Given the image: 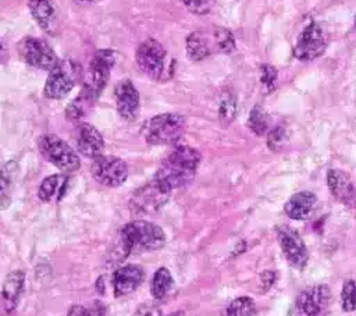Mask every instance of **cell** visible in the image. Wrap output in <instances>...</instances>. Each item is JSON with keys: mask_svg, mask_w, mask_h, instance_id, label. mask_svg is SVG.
Listing matches in <instances>:
<instances>
[{"mask_svg": "<svg viewBox=\"0 0 356 316\" xmlns=\"http://www.w3.org/2000/svg\"><path fill=\"white\" fill-rule=\"evenodd\" d=\"M182 3L191 13L204 15L214 7L216 0H182Z\"/></svg>", "mask_w": 356, "mask_h": 316, "instance_id": "1f68e13d", "label": "cell"}, {"mask_svg": "<svg viewBox=\"0 0 356 316\" xmlns=\"http://www.w3.org/2000/svg\"><path fill=\"white\" fill-rule=\"evenodd\" d=\"M145 280V270L138 264H127L114 273L113 287L115 297H124L134 292Z\"/></svg>", "mask_w": 356, "mask_h": 316, "instance_id": "9a60e30c", "label": "cell"}, {"mask_svg": "<svg viewBox=\"0 0 356 316\" xmlns=\"http://www.w3.org/2000/svg\"><path fill=\"white\" fill-rule=\"evenodd\" d=\"M277 237L286 260L293 267L303 269L307 263L309 253L299 232L288 226H281L277 228Z\"/></svg>", "mask_w": 356, "mask_h": 316, "instance_id": "7c38bea8", "label": "cell"}, {"mask_svg": "<svg viewBox=\"0 0 356 316\" xmlns=\"http://www.w3.org/2000/svg\"><path fill=\"white\" fill-rule=\"evenodd\" d=\"M6 56H7V52H6V49H4V46H3V43L0 42V63L6 58Z\"/></svg>", "mask_w": 356, "mask_h": 316, "instance_id": "d590c367", "label": "cell"}, {"mask_svg": "<svg viewBox=\"0 0 356 316\" xmlns=\"http://www.w3.org/2000/svg\"><path fill=\"white\" fill-rule=\"evenodd\" d=\"M170 192L171 191L164 188L156 180H152L134 192L131 198V209L134 213L139 214L154 213L164 206Z\"/></svg>", "mask_w": 356, "mask_h": 316, "instance_id": "ba28073f", "label": "cell"}, {"mask_svg": "<svg viewBox=\"0 0 356 316\" xmlns=\"http://www.w3.org/2000/svg\"><path fill=\"white\" fill-rule=\"evenodd\" d=\"M285 138H286V134H285V129L282 127H275L274 129H271L268 132V138H267V143L268 146L273 149V150H280L285 142Z\"/></svg>", "mask_w": 356, "mask_h": 316, "instance_id": "d6a6232c", "label": "cell"}, {"mask_svg": "<svg viewBox=\"0 0 356 316\" xmlns=\"http://www.w3.org/2000/svg\"><path fill=\"white\" fill-rule=\"evenodd\" d=\"M18 175V164L14 160L7 161L0 170V210L8 209L11 195Z\"/></svg>", "mask_w": 356, "mask_h": 316, "instance_id": "ffe728a7", "label": "cell"}, {"mask_svg": "<svg viewBox=\"0 0 356 316\" xmlns=\"http://www.w3.org/2000/svg\"><path fill=\"white\" fill-rule=\"evenodd\" d=\"M218 114H220L221 123H224V124H229L235 118L236 100H235V96L231 92L224 93V96L221 99V103H220Z\"/></svg>", "mask_w": 356, "mask_h": 316, "instance_id": "f1b7e54d", "label": "cell"}, {"mask_svg": "<svg viewBox=\"0 0 356 316\" xmlns=\"http://www.w3.org/2000/svg\"><path fill=\"white\" fill-rule=\"evenodd\" d=\"M134 316H163V313L159 306L153 303H143L136 309Z\"/></svg>", "mask_w": 356, "mask_h": 316, "instance_id": "836d02e7", "label": "cell"}, {"mask_svg": "<svg viewBox=\"0 0 356 316\" xmlns=\"http://www.w3.org/2000/svg\"><path fill=\"white\" fill-rule=\"evenodd\" d=\"M260 84L264 93H270L277 85V70L270 64H261L260 67Z\"/></svg>", "mask_w": 356, "mask_h": 316, "instance_id": "4dcf8cb0", "label": "cell"}, {"mask_svg": "<svg viewBox=\"0 0 356 316\" xmlns=\"http://www.w3.org/2000/svg\"><path fill=\"white\" fill-rule=\"evenodd\" d=\"M28 7L42 29H50L54 18V6L51 0H28Z\"/></svg>", "mask_w": 356, "mask_h": 316, "instance_id": "603a6c76", "label": "cell"}, {"mask_svg": "<svg viewBox=\"0 0 356 316\" xmlns=\"http://www.w3.org/2000/svg\"><path fill=\"white\" fill-rule=\"evenodd\" d=\"M78 78L76 65L70 61H58L49 72L44 84V96L49 99H61L74 88Z\"/></svg>", "mask_w": 356, "mask_h": 316, "instance_id": "9c48e42d", "label": "cell"}, {"mask_svg": "<svg viewBox=\"0 0 356 316\" xmlns=\"http://www.w3.org/2000/svg\"><path fill=\"white\" fill-rule=\"evenodd\" d=\"M355 26H356V17H355Z\"/></svg>", "mask_w": 356, "mask_h": 316, "instance_id": "f35d334b", "label": "cell"}, {"mask_svg": "<svg viewBox=\"0 0 356 316\" xmlns=\"http://www.w3.org/2000/svg\"><path fill=\"white\" fill-rule=\"evenodd\" d=\"M90 171L97 182L107 187H118L128 177V167L125 161L111 155H100L95 157Z\"/></svg>", "mask_w": 356, "mask_h": 316, "instance_id": "52a82bcc", "label": "cell"}, {"mask_svg": "<svg viewBox=\"0 0 356 316\" xmlns=\"http://www.w3.org/2000/svg\"><path fill=\"white\" fill-rule=\"evenodd\" d=\"M172 287V276L165 267L156 270L152 280V295L156 299H163Z\"/></svg>", "mask_w": 356, "mask_h": 316, "instance_id": "d4e9b609", "label": "cell"}, {"mask_svg": "<svg viewBox=\"0 0 356 316\" xmlns=\"http://www.w3.org/2000/svg\"><path fill=\"white\" fill-rule=\"evenodd\" d=\"M327 185L331 195L339 202L348 203L355 196V187L346 173L342 170L331 168L327 173Z\"/></svg>", "mask_w": 356, "mask_h": 316, "instance_id": "e0dca14e", "label": "cell"}, {"mask_svg": "<svg viewBox=\"0 0 356 316\" xmlns=\"http://www.w3.org/2000/svg\"><path fill=\"white\" fill-rule=\"evenodd\" d=\"M342 309L346 312L356 310V280H349L343 284L341 292Z\"/></svg>", "mask_w": 356, "mask_h": 316, "instance_id": "f546056e", "label": "cell"}, {"mask_svg": "<svg viewBox=\"0 0 356 316\" xmlns=\"http://www.w3.org/2000/svg\"><path fill=\"white\" fill-rule=\"evenodd\" d=\"M114 61H115L114 52L108 50V49H102L93 54V57L89 63L83 89H86L89 93H92L96 99L102 93L103 88L107 85L110 71L114 65Z\"/></svg>", "mask_w": 356, "mask_h": 316, "instance_id": "5b68a950", "label": "cell"}, {"mask_svg": "<svg viewBox=\"0 0 356 316\" xmlns=\"http://www.w3.org/2000/svg\"><path fill=\"white\" fill-rule=\"evenodd\" d=\"M254 302L249 297L235 298L225 309V316H252L254 313Z\"/></svg>", "mask_w": 356, "mask_h": 316, "instance_id": "4316f807", "label": "cell"}, {"mask_svg": "<svg viewBox=\"0 0 356 316\" xmlns=\"http://www.w3.org/2000/svg\"><path fill=\"white\" fill-rule=\"evenodd\" d=\"M165 57L167 52L164 46L156 39H146L138 46L135 52L138 67L142 72L153 79L161 78L165 67Z\"/></svg>", "mask_w": 356, "mask_h": 316, "instance_id": "8992f818", "label": "cell"}, {"mask_svg": "<svg viewBox=\"0 0 356 316\" xmlns=\"http://www.w3.org/2000/svg\"><path fill=\"white\" fill-rule=\"evenodd\" d=\"M330 301L327 285H314L302 291L293 302L292 316H318Z\"/></svg>", "mask_w": 356, "mask_h": 316, "instance_id": "8fae6325", "label": "cell"}, {"mask_svg": "<svg viewBox=\"0 0 356 316\" xmlns=\"http://www.w3.org/2000/svg\"><path fill=\"white\" fill-rule=\"evenodd\" d=\"M325 49V36L320 25L309 24L298 38L293 47V54L302 61H310L318 57Z\"/></svg>", "mask_w": 356, "mask_h": 316, "instance_id": "4fadbf2b", "label": "cell"}, {"mask_svg": "<svg viewBox=\"0 0 356 316\" xmlns=\"http://www.w3.org/2000/svg\"><path fill=\"white\" fill-rule=\"evenodd\" d=\"M214 42L216 46L220 52L228 54L235 49V39L234 35L229 29L222 28V26H217L214 29Z\"/></svg>", "mask_w": 356, "mask_h": 316, "instance_id": "83f0119b", "label": "cell"}, {"mask_svg": "<svg viewBox=\"0 0 356 316\" xmlns=\"http://www.w3.org/2000/svg\"><path fill=\"white\" fill-rule=\"evenodd\" d=\"M67 316H93V312L89 310L88 308L82 306V305H74L70 310Z\"/></svg>", "mask_w": 356, "mask_h": 316, "instance_id": "e575fe53", "label": "cell"}, {"mask_svg": "<svg viewBox=\"0 0 356 316\" xmlns=\"http://www.w3.org/2000/svg\"><path fill=\"white\" fill-rule=\"evenodd\" d=\"M185 131V117L177 113H163L150 118L143 135L150 145H168L177 142Z\"/></svg>", "mask_w": 356, "mask_h": 316, "instance_id": "3957f363", "label": "cell"}, {"mask_svg": "<svg viewBox=\"0 0 356 316\" xmlns=\"http://www.w3.org/2000/svg\"><path fill=\"white\" fill-rule=\"evenodd\" d=\"M95 102H96V97L92 93H89L86 89H82V92L67 106L65 109L67 120L70 121L81 120L83 116H86V113L89 111V109Z\"/></svg>", "mask_w": 356, "mask_h": 316, "instance_id": "cb8c5ba5", "label": "cell"}, {"mask_svg": "<svg viewBox=\"0 0 356 316\" xmlns=\"http://www.w3.org/2000/svg\"><path fill=\"white\" fill-rule=\"evenodd\" d=\"M24 280L25 274L22 270H13L6 277L1 288V302L6 312H11L13 309H15L22 294Z\"/></svg>", "mask_w": 356, "mask_h": 316, "instance_id": "d6986e66", "label": "cell"}, {"mask_svg": "<svg viewBox=\"0 0 356 316\" xmlns=\"http://www.w3.org/2000/svg\"><path fill=\"white\" fill-rule=\"evenodd\" d=\"M76 148L81 155L95 159L102 155L104 141L97 128L88 123H82L76 129Z\"/></svg>", "mask_w": 356, "mask_h": 316, "instance_id": "2e32d148", "label": "cell"}, {"mask_svg": "<svg viewBox=\"0 0 356 316\" xmlns=\"http://www.w3.org/2000/svg\"><path fill=\"white\" fill-rule=\"evenodd\" d=\"M18 52L21 58L35 68L50 71L58 63L53 49L44 40L38 38H24L18 45Z\"/></svg>", "mask_w": 356, "mask_h": 316, "instance_id": "30bf717a", "label": "cell"}, {"mask_svg": "<svg viewBox=\"0 0 356 316\" xmlns=\"http://www.w3.org/2000/svg\"><path fill=\"white\" fill-rule=\"evenodd\" d=\"M68 178L64 174H54L46 177L38 191V196L43 202L60 200L65 192Z\"/></svg>", "mask_w": 356, "mask_h": 316, "instance_id": "44dd1931", "label": "cell"}, {"mask_svg": "<svg viewBox=\"0 0 356 316\" xmlns=\"http://www.w3.org/2000/svg\"><path fill=\"white\" fill-rule=\"evenodd\" d=\"M39 149L50 163L64 173H72L81 166L75 150L57 135L46 134L40 136Z\"/></svg>", "mask_w": 356, "mask_h": 316, "instance_id": "277c9868", "label": "cell"}, {"mask_svg": "<svg viewBox=\"0 0 356 316\" xmlns=\"http://www.w3.org/2000/svg\"><path fill=\"white\" fill-rule=\"evenodd\" d=\"M316 202H317V198L313 192L302 191V192L292 195L286 200L284 210H285L286 216H289L293 220H305L313 212Z\"/></svg>", "mask_w": 356, "mask_h": 316, "instance_id": "ac0fdd59", "label": "cell"}, {"mask_svg": "<svg viewBox=\"0 0 356 316\" xmlns=\"http://www.w3.org/2000/svg\"><path fill=\"white\" fill-rule=\"evenodd\" d=\"M165 242L164 231L146 220H134L121 230V246L125 255L134 251H153Z\"/></svg>", "mask_w": 356, "mask_h": 316, "instance_id": "7a4b0ae2", "label": "cell"}, {"mask_svg": "<svg viewBox=\"0 0 356 316\" xmlns=\"http://www.w3.org/2000/svg\"><path fill=\"white\" fill-rule=\"evenodd\" d=\"M115 106L120 116L128 121H134L139 114L140 100L139 92L129 79L120 81L114 88Z\"/></svg>", "mask_w": 356, "mask_h": 316, "instance_id": "5bb4252c", "label": "cell"}, {"mask_svg": "<svg viewBox=\"0 0 356 316\" xmlns=\"http://www.w3.org/2000/svg\"><path fill=\"white\" fill-rule=\"evenodd\" d=\"M200 163L197 149L181 145L177 146L160 164L154 178L168 191L186 185L193 177Z\"/></svg>", "mask_w": 356, "mask_h": 316, "instance_id": "6da1fadb", "label": "cell"}, {"mask_svg": "<svg viewBox=\"0 0 356 316\" xmlns=\"http://www.w3.org/2000/svg\"><path fill=\"white\" fill-rule=\"evenodd\" d=\"M78 3H90V1H95V0H75Z\"/></svg>", "mask_w": 356, "mask_h": 316, "instance_id": "8d00e7d4", "label": "cell"}, {"mask_svg": "<svg viewBox=\"0 0 356 316\" xmlns=\"http://www.w3.org/2000/svg\"><path fill=\"white\" fill-rule=\"evenodd\" d=\"M248 125L256 135H264L268 131L270 117L261 106H254L250 110Z\"/></svg>", "mask_w": 356, "mask_h": 316, "instance_id": "484cf974", "label": "cell"}, {"mask_svg": "<svg viewBox=\"0 0 356 316\" xmlns=\"http://www.w3.org/2000/svg\"><path fill=\"white\" fill-rule=\"evenodd\" d=\"M168 316H179V313H174V315H168Z\"/></svg>", "mask_w": 356, "mask_h": 316, "instance_id": "74e56055", "label": "cell"}, {"mask_svg": "<svg viewBox=\"0 0 356 316\" xmlns=\"http://www.w3.org/2000/svg\"><path fill=\"white\" fill-rule=\"evenodd\" d=\"M186 53L192 61H202L210 56V43L203 32L195 31L186 36Z\"/></svg>", "mask_w": 356, "mask_h": 316, "instance_id": "7402d4cb", "label": "cell"}]
</instances>
